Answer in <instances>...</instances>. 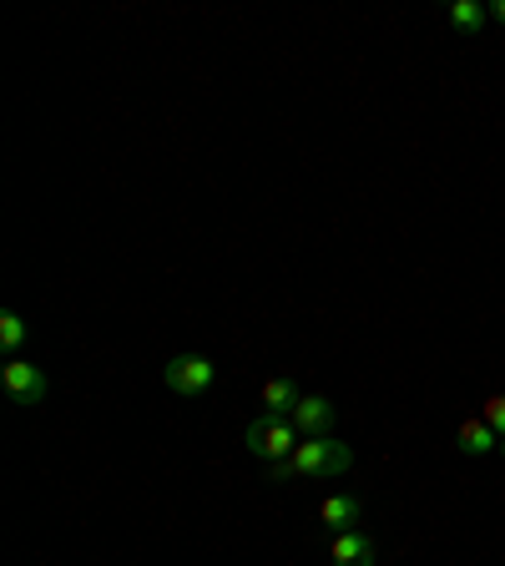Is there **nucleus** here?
Here are the masks:
<instances>
[{
	"instance_id": "3",
	"label": "nucleus",
	"mask_w": 505,
	"mask_h": 566,
	"mask_svg": "<svg viewBox=\"0 0 505 566\" xmlns=\"http://www.w3.org/2000/svg\"><path fill=\"white\" fill-rule=\"evenodd\" d=\"M213 375H217V364L207 360V354H173V360L162 364L167 390L182 394V400H198V394L213 390Z\"/></svg>"
},
{
	"instance_id": "9",
	"label": "nucleus",
	"mask_w": 505,
	"mask_h": 566,
	"mask_svg": "<svg viewBox=\"0 0 505 566\" xmlns=\"http://www.w3.org/2000/svg\"><path fill=\"white\" fill-rule=\"evenodd\" d=\"M455 445H460V455H485V451H495V445H501V436H495L491 425L480 420H465L460 430H455Z\"/></svg>"
},
{
	"instance_id": "5",
	"label": "nucleus",
	"mask_w": 505,
	"mask_h": 566,
	"mask_svg": "<svg viewBox=\"0 0 505 566\" xmlns=\"http://www.w3.org/2000/svg\"><path fill=\"white\" fill-rule=\"evenodd\" d=\"M293 430H299L303 440H318V436H329L333 420H339V410H333V400H324V394H303L299 405H293Z\"/></svg>"
},
{
	"instance_id": "13",
	"label": "nucleus",
	"mask_w": 505,
	"mask_h": 566,
	"mask_svg": "<svg viewBox=\"0 0 505 566\" xmlns=\"http://www.w3.org/2000/svg\"><path fill=\"white\" fill-rule=\"evenodd\" d=\"M491 15H495V21H505V0H495V5H491Z\"/></svg>"
},
{
	"instance_id": "2",
	"label": "nucleus",
	"mask_w": 505,
	"mask_h": 566,
	"mask_svg": "<svg viewBox=\"0 0 505 566\" xmlns=\"http://www.w3.org/2000/svg\"><path fill=\"white\" fill-rule=\"evenodd\" d=\"M248 451L258 455L263 465H278V461H293V451L303 445V436L293 430V420L283 415H258V420L248 425Z\"/></svg>"
},
{
	"instance_id": "7",
	"label": "nucleus",
	"mask_w": 505,
	"mask_h": 566,
	"mask_svg": "<svg viewBox=\"0 0 505 566\" xmlns=\"http://www.w3.org/2000/svg\"><path fill=\"white\" fill-rule=\"evenodd\" d=\"M359 495H329V501H324V506H318V521L329 526V531H354V526H359Z\"/></svg>"
},
{
	"instance_id": "4",
	"label": "nucleus",
	"mask_w": 505,
	"mask_h": 566,
	"mask_svg": "<svg viewBox=\"0 0 505 566\" xmlns=\"http://www.w3.org/2000/svg\"><path fill=\"white\" fill-rule=\"evenodd\" d=\"M0 385H5V394L15 405H41L46 400V375L30 360H21V354L0 364Z\"/></svg>"
},
{
	"instance_id": "14",
	"label": "nucleus",
	"mask_w": 505,
	"mask_h": 566,
	"mask_svg": "<svg viewBox=\"0 0 505 566\" xmlns=\"http://www.w3.org/2000/svg\"><path fill=\"white\" fill-rule=\"evenodd\" d=\"M501 455H505V440H501Z\"/></svg>"
},
{
	"instance_id": "12",
	"label": "nucleus",
	"mask_w": 505,
	"mask_h": 566,
	"mask_svg": "<svg viewBox=\"0 0 505 566\" xmlns=\"http://www.w3.org/2000/svg\"><path fill=\"white\" fill-rule=\"evenodd\" d=\"M480 420H485V425L495 430V436L505 440V394H491V400L480 405Z\"/></svg>"
},
{
	"instance_id": "10",
	"label": "nucleus",
	"mask_w": 505,
	"mask_h": 566,
	"mask_svg": "<svg viewBox=\"0 0 505 566\" xmlns=\"http://www.w3.org/2000/svg\"><path fill=\"white\" fill-rule=\"evenodd\" d=\"M26 335H30V324L21 319L15 309H5V314H0V349H5V360H15V354H21Z\"/></svg>"
},
{
	"instance_id": "6",
	"label": "nucleus",
	"mask_w": 505,
	"mask_h": 566,
	"mask_svg": "<svg viewBox=\"0 0 505 566\" xmlns=\"http://www.w3.org/2000/svg\"><path fill=\"white\" fill-rule=\"evenodd\" d=\"M329 562L333 566H375V541L364 537V531H333Z\"/></svg>"
},
{
	"instance_id": "1",
	"label": "nucleus",
	"mask_w": 505,
	"mask_h": 566,
	"mask_svg": "<svg viewBox=\"0 0 505 566\" xmlns=\"http://www.w3.org/2000/svg\"><path fill=\"white\" fill-rule=\"evenodd\" d=\"M289 465H293V480H333L354 465V451H349L344 440L318 436V440H303Z\"/></svg>"
},
{
	"instance_id": "11",
	"label": "nucleus",
	"mask_w": 505,
	"mask_h": 566,
	"mask_svg": "<svg viewBox=\"0 0 505 566\" xmlns=\"http://www.w3.org/2000/svg\"><path fill=\"white\" fill-rule=\"evenodd\" d=\"M485 5H480V0H455V5H450V26L455 30H465V36H476L480 26H485Z\"/></svg>"
},
{
	"instance_id": "8",
	"label": "nucleus",
	"mask_w": 505,
	"mask_h": 566,
	"mask_svg": "<svg viewBox=\"0 0 505 566\" xmlns=\"http://www.w3.org/2000/svg\"><path fill=\"white\" fill-rule=\"evenodd\" d=\"M258 400H263V415H283V420H289L293 405H299L303 394H299V385H293V379L278 375V379H268V385H263Z\"/></svg>"
}]
</instances>
